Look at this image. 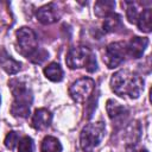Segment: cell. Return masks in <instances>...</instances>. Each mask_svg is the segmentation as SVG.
<instances>
[{"instance_id":"cell-22","label":"cell","mask_w":152,"mask_h":152,"mask_svg":"<svg viewBox=\"0 0 152 152\" xmlns=\"http://www.w3.org/2000/svg\"><path fill=\"white\" fill-rule=\"evenodd\" d=\"M126 152H148L145 147L139 146L138 144H127L126 145Z\"/></svg>"},{"instance_id":"cell-9","label":"cell","mask_w":152,"mask_h":152,"mask_svg":"<svg viewBox=\"0 0 152 152\" xmlns=\"http://www.w3.org/2000/svg\"><path fill=\"white\" fill-rule=\"evenodd\" d=\"M148 45V39L142 37H133L126 45V52L132 58H140Z\"/></svg>"},{"instance_id":"cell-1","label":"cell","mask_w":152,"mask_h":152,"mask_svg":"<svg viewBox=\"0 0 152 152\" xmlns=\"http://www.w3.org/2000/svg\"><path fill=\"white\" fill-rule=\"evenodd\" d=\"M110 88L121 97L137 99L140 96L144 89V81L138 74L124 69L116 71L112 76Z\"/></svg>"},{"instance_id":"cell-2","label":"cell","mask_w":152,"mask_h":152,"mask_svg":"<svg viewBox=\"0 0 152 152\" xmlns=\"http://www.w3.org/2000/svg\"><path fill=\"white\" fill-rule=\"evenodd\" d=\"M8 84L14 97V101L11 107V113L18 118H27L33 100L31 90L26 87L24 82H21L18 78L11 80Z\"/></svg>"},{"instance_id":"cell-16","label":"cell","mask_w":152,"mask_h":152,"mask_svg":"<svg viewBox=\"0 0 152 152\" xmlns=\"http://www.w3.org/2000/svg\"><path fill=\"white\" fill-rule=\"evenodd\" d=\"M106 108H107L108 116H109L112 120H115V119L121 118V116L127 112L124 106H121L119 102H116L115 100H112V99L107 101Z\"/></svg>"},{"instance_id":"cell-18","label":"cell","mask_w":152,"mask_h":152,"mask_svg":"<svg viewBox=\"0 0 152 152\" xmlns=\"http://www.w3.org/2000/svg\"><path fill=\"white\" fill-rule=\"evenodd\" d=\"M141 135V127H140V124L138 121H134V122H131L128 125V127L126 128V140L128 144H137V141L139 140Z\"/></svg>"},{"instance_id":"cell-8","label":"cell","mask_w":152,"mask_h":152,"mask_svg":"<svg viewBox=\"0 0 152 152\" xmlns=\"http://www.w3.org/2000/svg\"><path fill=\"white\" fill-rule=\"evenodd\" d=\"M36 17L39 23H42L44 25H49V24H52L58 20L59 13H58L55 4H48L37 10Z\"/></svg>"},{"instance_id":"cell-13","label":"cell","mask_w":152,"mask_h":152,"mask_svg":"<svg viewBox=\"0 0 152 152\" xmlns=\"http://www.w3.org/2000/svg\"><path fill=\"white\" fill-rule=\"evenodd\" d=\"M115 7V2L114 1H110V0H100L97 2H95V6H94V12L97 17H101V18H106L108 15H110Z\"/></svg>"},{"instance_id":"cell-4","label":"cell","mask_w":152,"mask_h":152,"mask_svg":"<svg viewBox=\"0 0 152 152\" xmlns=\"http://www.w3.org/2000/svg\"><path fill=\"white\" fill-rule=\"evenodd\" d=\"M106 134V125L102 121L90 122L83 127L80 135V145L81 148L86 152L93 151L97 147Z\"/></svg>"},{"instance_id":"cell-23","label":"cell","mask_w":152,"mask_h":152,"mask_svg":"<svg viewBox=\"0 0 152 152\" xmlns=\"http://www.w3.org/2000/svg\"><path fill=\"white\" fill-rule=\"evenodd\" d=\"M0 102H1V99H0Z\"/></svg>"},{"instance_id":"cell-14","label":"cell","mask_w":152,"mask_h":152,"mask_svg":"<svg viewBox=\"0 0 152 152\" xmlns=\"http://www.w3.org/2000/svg\"><path fill=\"white\" fill-rule=\"evenodd\" d=\"M44 75L52 82H59L63 80V70L58 63H50L44 69Z\"/></svg>"},{"instance_id":"cell-20","label":"cell","mask_w":152,"mask_h":152,"mask_svg":"<svg viewBox=\"0 0 152 152\" xmlns=\"http://www.w3.org/2000/svg\"><path fill=\"white\" fill-rule=\"evenodd\" d=\"M125 5H127V10H126V17L128 19L129 23H137L138 18H139V13H138V8L135 6L134 2H125Z\"/></svg>"},{"instance_id":"cell-10","label":"cell","mask_w":152,"mask_h":152,"mask_svg":"<svg viewBox=\"0 0 152 152\" xmlns=\"http://www.w3.org/2000/svg\"><path fill=\"white\" fill-rule=\"evenodd\" d=\"M51 120H52V114L46 108L36 109V112L32 116V127L34 129L43 131L50 126Z\"/></svg>"},{"instance_id":"cell-3","label":"cell","mask_w":152,"mask_h":152,"mask_svg":"<svg viewBox=\"0 0 152 152\" xmlns=\"http://www.w3.org/2000/svg\"><path fill=\"white\" fill-rule=\"evenodd\" d=\"M65 63L70 69L86 68L89 72L96 70V58L93 51L86 46H75L71 48L66 55Z\"/></svg>"},{"instance_id":"cell-7","label":"cell","mask_w":152,"mask_h":152,"mask_svg":"<svg viewBox=\"0 0 152 152\" xmlns=\"http://www.w3.org/2000/svg\"><path fill=\"white\" fill-rule=\"evenodd\" d=\"M126 55H127L126 43L115 42V43L109 44L106 48V51L103 55V62L109 69H113V68L119 66L124 62Z\"/></svg>"},{"instance_id":"cell-12","label":"cell","mask_w":152,"mask_h":152,"mask_svg":"<svg viewBox=\"0 0 152 152\" xmlns=\"http://www.w3.org/2000/svg\"><path fill=\"white\" fill-rule=\"evenodd\" d=\"M103 30L106 32H118L120 30L124 28V24L121 21V17L116 13H112L110 15L104 18V21H103Z\"/></svg>"},{"instance_id":"cell-11","label":"cell","mask_w":152,"mask_h":152,"mask_svg":"<svg viewBox=\"0 0 152 152\" xmlns=\"http://www.w3.org/2000/svg\"><path fill=\"white\" fill-rule=\"evenodd\" d=\"M0 64L2 66V69L7 72V74H17L20 70L21 64L19 62H17L15 59H13L5 49H0Z\"/></svg>"},{"instance_id":"cell-6","label":"cell","mask_w":152,"mask_h":152,"mask_svg":"<svg viewBox=\"0 0 152 152\" xmlns=\"http://www.w3.org/2000/svg\"><path fill=\"white\" fill-rule=\"evenodd\" d=\"M95 88L94 80L89 77H83L77 81H75L70 88H69V95L70 97L76 102H86L91 96Z\"/></svg>"},{"instance_id":"cell-17","label":"cell","mask_w":152,"mask_h":152,"mask_svg":"<svg viewBox=\"0 0 152 152\" xmlns=\"http://www.w3.org/2000/svg\"><path fill=\"white\" fill-rule=\"evenodd\" d=\"M40 151L42 152H62V145L57 138L48 135L42 141Z\"/></svg>"},{"instance_id":"cell-5","label":"cell","mask_w":152,"mask_h":152,"mask_svg":"<svg viewBox=\"0 0 152 152\" xmlns=\"http://www.w3.org/2000/svg\"><path fill=\"white\" fill-rule=\"evenodd\" d=\"M17 43L20 52L30 58L38 50V39L34 31L30 27H20L17 31Z\"/></svg>"},{"instance_id":"cell-19","label":"cell","mask_w":152,"mask_h":152,"mask_svg":"<svg viewBox=\"0 0 152 152\" xmlns=\"http://www.w3.org/2000/svg\"><path fill=\"white\" fill-rule=\"evenodd\" d=\"M34 144L30 137H23L18 141V152H33Z\"/></svg>"},{"instance_id":"cell-21","label":"cell","mask_w":152,"mask_h":152,"mask_svg":"<svg viewBox=\"0 0 152 152\" xmlns=\"http://www.w3.org/2000/svg\"><path fill=\"white\" fill-rule=\"evenodd\" d=\"M18 141H19V134H18L15 131H11V132H8V134L6 135L4 142H5V146H6L7 148L13 150V148L15 147V145L18 144Z\"/></svg>"},{"instance_id":"cell-15","label":"cell","mask_w":152,"mask_h":152,"mask_svg":"<svg viewBox=\"0 0 152 152\" xmlns=\"http://www.w3.org/2000/svg\"><path fill=\"white\" fill-rule=\"evenodd\" d=\"M137 23H138V27H139L140 31L146 32V33L150 32L151 27H152V11H151V8L144 10L139 14V18H138Z\"/></svg>"}]
</instances>
